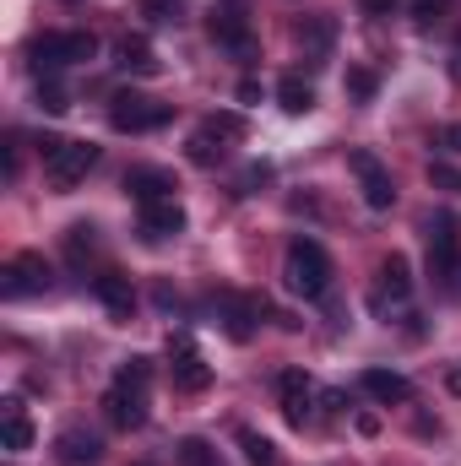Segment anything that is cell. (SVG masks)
Listing matches in <instances>:
<instances>
[{
	"instance_id": "6da1fadb",
	"label": "cell",
	"mask_w": 461,
	"mask_h": 466,
	"mask_svg": "<svg viewBox=\"0 0 461 466\" xmlns=\"http://www.w3.org/2000/svg\"><path fill=\"white\" fill-rule=\"evenodd\" d=\"M282 282H288V293H299V299H321V293L332 288V255H326L315 238H293V244H288V260H282Z\"/></svg>"
},
{
	"instance_id": "7a4b0ae2",
	"label": "cell",
	"mask_w": 461,
	"mask_h": 466,
	"mask_svg": "<svg viewBox=\"0 0 461 466\" xmlns=\"http://www.w3.org/2000/svg\"><path fill=\"white\" fill-rule=\"evenodd\" d=\"M429 277H440V288H461V233H456V218H435L429 223Z\"/></svg>"
},
{
	"instance_id": "3957f363",
	"label": "cell",
	"mask_w": 461,
	"mask_h": 466,
	"mask_svg": "<svg viewBox=\"0 0 461 466\" xmlns=\"http://www.w3.org/2000/svg\"><path fill=\"white\" fill-rule=\"evenodd\" d=\"M98 55V38L93 33H44L33 38V66L38 71H60V66H82Z\"/></svg>"
},
{
	"instance_id": "277c9868",
	"label": "cell",
	"mask_w": 461,
	"mask_h": 466,
	"mask_svg": "<svg viewBox=\"0 0 461 466\" xmlns=\"http://www.w3.org/2000/svg\"><path fill=\"white\" fill-rule=\"evenodd\" d=\"M212 44L218 49H233V55H250L255 38H250V0H218L212 5Z\"/></svg>"
},
{
	"instance_id": "5b68a950",
	"label": "cell",
	"mask_w": 461,
	"mask_h": 466,
	"mask_svg": "<svg viewBox=\"0 0 461 466\" xmlns=\"http://www.w3.org/2000/svg\"><path fill=\"white\" fill-rule=\"evenodd\" d=\"M93 163H98V147H93V141H60V152L44 163V174H49L55 190H77Z\"/></svg>"
},
{
	"instance_id": "8992f818",
	"label": "cell",
	"mask_w": 461,
	"mask_h": 466,
	"mask_svg": "<svg viewBox=\"0 0 461 466\" xmlns=\"http://www.w3.org/2000/svg\"><path fill=\"white\" fill-rule=\"evenodd\" d=\"M109 125L115 130H158V125H169V104H152V98H141V93H115L109 98Z\"/></svg>"
},
{
	"instance_id": "52a82bcc",
	"label": "cell",
	"mask_w": 461,
	"mask_h": 466,
	"mask_svg": "<svg viewBox=\"0 0 461 466\" xmlns=\"http://www.w3.org/2000/svg\"><path fill=\"white\" fill-rule=\"evenodd\" d=\"M347 168L358 174V190H364V201H369L374 212H385V207L396 201V185H391V168H385V163H380L374 152H364V147H358V152H347Z\"/></svg>"
},
{
	"instance_id": "ba28073f",
	"label": "cell",
	"mask_w": 461,
	"mask_h": 466,
	"mask_svg": "<svg viewBox=\"0 0 461 466\" xmlns=\"http://www.w3.org/2000/svg\"><path fill=\"white\" fill-rule=\"evenodd\" d=\"M169 374H174V390H207L212 385V363L190 348V337H169Z\"/></svg>"
},
{
	"instance_id": "9c48e42d",
	"label": "cell",
	"mask_w": 461,
	"mask_h": 466,
	"mask_svg": "<svg viewBox=\"0 0 461 466\" xmlns=\"http://www.w3.org/2000/svg\"><path fill=\"white\" fill-rule=\"evenodd\" d=\"M407 299H413V266H407V255H385L369 304H374V315H385V309H396V304H407Z\"/></svg>"
},
{
	"instance_id": "30bf717a",
	"label": "cell",
	"mask_w": 461,
	"mask_h": 466,
	"mask_svg": "<svg viewBox=\"0 0 461 466\" xmlns=\"http://www.w3.org/2000/svg\"><path fill=\"white\" fill-rule=\"evenodd\" d=\"M104 418L115 423V429H141L147 423V385H125V380H115L109 385V396H104Z\"/></svg>"
},
{
	"instance_id": "8fae6325",
	"label": "cell",
	"mask_w": 461,
	"mask_h": 466,
	"mask_svg": "<svg viewBox=\"0 0 461 466\" xmlns=\"http://www.w3.org/2000/svg\"><path fill=\"white\" fill-rule=\"evenodd\" d=\"M44 288H49L44 255H16V260H5V271H0V293H5V299H27V293H44Z\"/></svg>"
},
{
	"instance_id": "7c38bea8",
	"label": "cell",
	"mask_w": 461,
	"mask_h": 466,
	"mask_svg": "<svg viewBox=\"0 0 461 466\" xmlns=\"http://www.w3.org/2000/svg\"><path fill=\"white\" fill-rule=\"evenodd\" d=\"M277 396H282V418H288L293 429H304V423H310V401H315V385H310V374H304V369H282V380H277Z\"/></svg>"
},
{
	"instance_id": "4fadbf2b",
	"label": "cell",
	"mask_w": 461,
	"mask_h": 466,
	"mask_svg": "<svg viewBox=\"0 0 461 466\" xmlns=\"http://www.w3.org/2000/svg\"><path fill=\"white\" fill-rule=\"evenodd\" d=\"M141 233L158 244V238H179L185 233V207L179 201H152V207H141Z\"/></svg>"
},
{
	"instance_id": "5bb4252c",
	"label": "cell",
	"mask_w": 461,
	"mask_h": 466,
	"mask_svg": "<svg viewBox=\"0 0 461 466\" xmlns=\"http://www.w3.org/2000/svg\"><path fill=\"white\" fill-rule=\"evenodd\" d=\"M125 190L141 201V207H152V201H174V174H163V168H130V179H125Z\"/></svg>"
},
{
	"instance_id": "9a60e30c",
	"label": "cell",
	"mask_w": 461,
	"mask_h": 466,
	"mask_svg": "<svg viewBox=\"0 0 461 466\" xmlns=\"http://www.w3.org/2000/svg\"><path fill=\"white\" fill-rule=\"evenodd\" d=\"M55 456H60V466H93V461H104V445L87 429H66L55 440Z\"/></svg>"
},
{
	"instance_id": "2e32d148",
	"label": "cell",
	"mask_w": 461,
	"mask_h": 466,
	"mask_svg": "<svg viewBox=\"0 0 461 466\" xmlns=\"http://www.w3.org/2000/svg\"><path fill=\"white\" fill-rule=\"evenodd\" d=\"M93 299L115 315V320H130V309H136V293H130V282L115 277V271H104V277H93Z\"/></svg>"
},
{
	"instance_id": "e0dca14e",
	"label": "cell",
	"mask_w": 461,
	"mask_h": 466,
	"mask_svg": "<svg viewBox=\"0 0 461 466\" xmlns=\"http://www.w3.org/2000/svg\"><path fill=\"white\" fill-rule=\"evenodd\" d=\"M115 66L119 71H130V76H158V55H152V44L147 38H119L115 44Z\"/></svg>"
},
{
	"instance_id": "ac0fdd59",
	"label": "cell",
	"mask_w": 461,
	"mask_h": 466,
	"mask_svg": "<svg viewBox=\"0 0 461 466\" xmlns=\"http://www.w3.org/2000/svg\"><path fill=\"white\" fill-rule=\"evenodd\" d=\"M364 390L374 396V401H413V385L396 374V369H364Z\"/></svg>"
},
{
	"instance_id": "d6986e66",
	"label": "cell",
	"mask_w": 461,
	"mask_h": 466,
	"mask_svg": "<svg viewBox=\"0 0 461 466\" xmlns=\"http://www.w3.org/2000/svg\"><path fill=\"white\" fill-rule=\"evenodd\" d=\"M223 315H229V337L233 342H250V331H255L250 320L266 315V304H261V299H233V293H223Z\"/></svg>"
},
{
	"instance_id": "ffe728a7",
	"label": "cell",
	"mask_w": 461,
	"mask_h": 466,
	"mask_svg": "<svg viewBox=\"0 0 461 466\" xmlns=\"http://www.w3.org/2000/svg\"><path fill=\"white\" fill-rule=\"evenodd\" d=\"M0 445L5 451H27L33 445V423L22 418V401H5L0 407Z\"/></svg>"
},
{
	"instance_id": "44dd1931",
	"label": "cell",
	"mask_w": 461,
	"mask_h": 466,
	"mask_svg": "<svg viewBox=\"0 0 461 466\" xmlns=\"http://www.w3.org/2000/svg\"><path fill=\"white\" fill-rule=\"evenodd\" d=\"M277 104H282L288 115H310V109H315V87H310L304 76H282V82H277Z\"/></svg>"
},
{
	"instance_id": "7402d4cb",
	"label": "cell",
	"mask_w": 461,
	"mask_h": 466,
	"mask_svg": "<svg viewBox=\"0 0 461 466\" xmlns=\"http://www.w3.org/2000/svg\"><path fill=\"white\" fill-rule=\"evenodd\" d=\"M93 249H98V228H93V223H71V228H66V255H71L77 266H82Z\"/></svg>"
},
{
	"instance_id": "603a6c76",
	"label": "cell",
	"mask_w": 461,
	"mask_h": 466,
	"mask_svg": "<svg viewBox=\"0 0 461 466\" xmlns=\"http://www.w3.org/2000/svg\"><path fill=\"white\" fill-rule=\"evenodd\" d=\"M239 445H244L250 466H277V445H271L266 434H255V429H239Z\"/></svg>"
},
{
	"instance_id": "cb8c5ba5",
	"label": "cell",
	"mask_w": 461,
	"mask_h": 466,
	"mask_svg": "<svg viewBox=\"0 0 461 466\" xmlns=\"http://www.w3.org/2000/svg\"><path fill=\"white\" fill-rule=\"evenodd\" d=\"M201 130H207L212 141H223V147H229V141H244V115H207Z\"/></svg>"
},
{
	"instance_id": "d4e9b609",
	"label": "cell",
	"mask_w": 461,
	"mask_h": 466,
	"mask_svg": "<svg viewBox=\"0 0 461 466\" xmlns=\"http://www.w3.org/2000/svg\"><path fill=\"white\" fill-rule=\"evenodd\" d=\"M299 44L310 49V60H326V49H332V22H304V27H299Z\"/></svg>"
},
{
	"instance_id": "484cf974",
	"label": "cell",
	"mask_w": 461,
	"mask_h": 466,
	"mask_svg": "<svg viewBox=\"0 0 461 466\" xmlns=\"http://www.w3.org/2000/svg\"><path fill=\"white\" fill-rule=\"evenodd\" d=\"M223 157H229V147H223V141H212L207 130H196V136H190V163L212 168V163H223Z\"/></svg>"
},
{
	"instance_id": "4316f807",
	"label": "cell",
	"mask_w": 461,
	"mask_h": 466,
	"mask_svg": "<svg viewBox=\"0 0 461 466\" xmlns=\"http://www.w3.org/2000/svg\"><path fill=\"white\" fill-rule=\"evenodd\" d=\"M38 109H44V115H66V109H71V93H66L55 76H44V82H38Z\"/></svg>"
},
{
	"instance_id": "83f0119b",
	"label": "cell",
	"mask_w": 461,
	"mask_h": 466,
	"mask_svg": "<svg viewBox=\"0 0 461 466\" xmlns=\"http://www.w3.org/2000/svg\"><path fill=\"white\" fill-rule=\"evenodd\" d=\"M179 466H223V456L207 440H179Z\"/></svg>"
},
{
	"instance_id": "f1b7e54d",
	"label": "cell",
	"mask_w": 461,
	"mask_h": 466,
	"mask_svg": "<svg viewBox=\"0 0 461 466\" xmlns=\"http://www.w3.org/2000/svg\"><path fill=\"white\" fill-rule=\"evenodd\" d=\"M347 98H353V104H369V98H374V71L353 66V71H347Z\"/></svg>"
},
{
	"instance_id": "f546056e",
	"label": "cell",
	"mask_w": 461,
	"mask_h": 466,
	"mask_svg": "<svg viewBox=\"0 0 461 466\" xmlns=\"http://www.w3.org/2000/svg\"><path fill=\"white\" fill-rule=\"evenodd\" d=\"M179 11H185V0H141L147 22H179Z\"/></svg>"
},
{
	"instance_id": "4dcf8cb0",
	"label": "cell",
	"mask_w": 461,
	"mask_h": 466,
	"mask_svg": "<svg viewBox=\"0 0 461 466\" xmlns=\"http://www.w3.org/2000/svg\"><path fill=\"white\" fill-rule=\"evenodd\" d=\"M115 380H125V385H147V380H152V363H147V358H130V363H119Z\"/></svg>"
},
{
	"instance_id": "1f68e13d",
	"label": "cell",
	"mask_w": 461,
	"mask_h": 466,
	"mask_svg": "<svg viewBox=\"0 0 461 466\" xmlns=\"http://www.w3.org/2000/svg\"><path fill=\"white\" fill-rule=\"evenodd\" d=\"M413 11H418V27H435L440 11H446V0H413Z\"/></svg>"
},
{
	"instance_id": "d6a6232c",
	"label": "cell",
	"mask_w": 461,
	"mask_h": 466,
	"mask_svg": "<svg viewBox=\"0 0 461 466\" xmlns=\"http://www.w3.org/2000/svg\"><path fill=\"white\" fill-rule=\"evenodd\" d=\"M429 179H435V185H446V190H456V196H461V174H456V168L435 163V168H429Z\"/></svg>"
},
{
	"instance_id": "836d02e7",
	"label": "cell",
	"mask_w": 461,
	"mask_h": 466,
	"mask_svg": "<svg viewBox=\"0 0 461 466\" xmlns=\"http://www.w3.org/2000/svg\"><path fill=\"white\" fill-rule=\"evenodd\" d=\"M440 147H446V152H456V157H461V119H456V125H446V130H440Z\"/></svg>"
},
{
	"instance_id": "e575fe53",
	"label": "cell",
	"mask_w": 461,
	"mask_h": 466,
	"mask_svg": "<svg viewBox=\"0 0 461 466\" xmlns=\"http://www.w3.org/2000/svg\"><path fill=\"white\" fill-rule=\"evenodd\" d=\"M358 5H364V11H369V16H385V11H396V5H402V0H358Z\"/></svg>"
},
{
	"instance_id": "d590c367",
	"label": "cell",
	"mask_w": 461,
	"mask_h": 466,
	"mask_svg": "<svg viewBox=\"0 0 461 466\" xmlns=\"http://www.w3.org/2000/svg\"><path fill=\"white\" fill-rule=\"evenodd\" d=\"M446 385H451V390H456V396H461V363H456V369H451V374H446Z\"/></svg>"
},
{
	"instance_id": "8d00e7d4",
	"label": "cell",
	"mask_w": 461,
	"mask_h": 466,
	"mask_svg": "<svg viewBox=\"0 0 461 466\" xmlns=\"http://www.w3.org/2000/svg\"><path fill=\"white\" fill-rule=\"evenodd\" d=\"M451 60H456V76H461V38H456V49H451Z\"/></svg>"
}]
</instances>
